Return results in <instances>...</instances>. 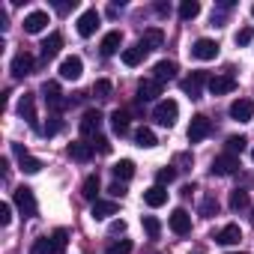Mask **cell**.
I'll use <instances>...</instances> for the list:
<instances>
[{
  "label": "cell",
  "instance_id": "cell-33",
  "mask_svg": "<svg viewBox=\"0 0 254 254\" xmlns=\"http://www.w3.org/2000/svg\"><path fill=\"white\" fill-rule=\"evenodd\" d=\"M230 209H233V212L248 209V191H245V189H233V191H230Z\"/></svg>",
  "mask_w": 254,
  "mask_h": 254
},
{
  "label": "cell",
  "instance_id": "cell-28",
  "mask_svg": "<svg viewBox=\"0 0 254 254\" xmlns=\"http://www.w3.org/2000/svg\"><path fill=\"white\" fill-rule=\"evenodd\" d=\"M114 177H117V183H126V180H132L135 177V162H129V159H120L114 168Z\"/></svg>",
  "mask_w": 254,
  "mask_h": 254
},
{
  "label": "cell",
  "instance_id": "cell-53",
  "mask_svg": "<svg viewBox=\"0 0 254 254\" xmlns=\"http://www.w3.org/2000/svg\"><path fill=\"white\" fill-rule=\"evenodd\" d=\"M251 221H254V212H251Z\"/></svg>",
  "mask_w": 254,
  "mask_h": 254
},
{
  "label": "cell",
  "instance_id": "cell-45",
  "mask_svg": "<svg viewBox=\"0 0 254 254\" xmlns=\"http://www.w3.org/2000/svg\"><path fill=\"white\" fill-rule=\"evenodd\" d=\"M248 42H251V27H242L236 33V45H248Z\"/></svg>",
  "mask_w": 254,
  "mask_h": 254
},
{
  "label": "cell",
  "instance_id": "cell-25",
  "mask_svg": "<svg viewBox=\"0 0 254 254\" xmlns=\"http://www.w3.org/2000/svg\"><path fill=\"white\" fill-rule=\"evenodd\" d=\"M111 129H114V135H120V138L129 135V111H120V108H117V111L111 114Z\"/></svg>",
  "mask_w": 254,
  "mask_h": 254
},
{
  "label": "cell",
  "instance_id": "cell-36",
  "mask_svg": "<svg viewBox=\"0 0 254 254\" xmlns=\"http://www.w3.org/2000/svg\"><path fill=\"white\" fill-rule=\"evenodd\" d=\"M132 239H120V242H114V245H108L105 248V254H132Z\"/></svg>",
  "mask_w": 254,
  "mask_h": 254
},
{
  "label": "cell",
  "instance_id": "cell-49",
  "mask_svg": "<svg viewBox=\"0 0 254 254\" xmlns=\"http://www.w3.org/2000/svg\"><path fill=\"white\" fill-rule=\"evenodd\" d=\"M156 15H162V18L171 15V6H168V3H156Z\"/></svg>",
  "mask_w": 254,
  "mask_h": 254
},
{
  "label": "cell",
  "instance_id": "cell-46",
  "mask_svg": "<svg viewBox=\"0 0 254 254\" xmlns=\"http://www.w3.org/2000/svg\"><path fill=\"white\" fill-rule=\"evenodd\" d=\"M108 191H111V197H114V200H117V197H126V186H123V183H114Z\"/></svg>",
  "mask_w": 254,
  "mask_h": 254
},
{
  "label": "cell",
  "instance_id": "cell-21",
  "mask_svg": "<svg viewBox=\"0 0 254 254\" xmlns=\"http://www.w3.org/2000/svg\"><path fill=\"white\" fill-rule=\"evenodd\" d=\"M39 48H42V60L48 63V60H54V57L60 54V48H63V36H60V33H51Z\"/></svg>",
  "mask_w": 254,
  "mask_h": 254
},
{
  "label": "cell",
  "instance_id": "cell-4",
  "mask_svg": "<svg viewBox=\"0 0 254 254\" xmlns=\"http://www.w3.org/2000/svg\"><path fill=\"white\" fill-rule=\"evenodd\" d=\"M209 132H212V120L209 117H203V114L191 117V123H189V141L191 144H200L203 138H209Z\"/></svg>",
  "mask_w": 254,
  "mask_h": 254
},
{
  "label": "cell",
  "instance_id": "cell-22",
  "mask_svg": "<svg viewBox=\"0 0 254 254\" xmlns=\"http://www.w3.org/2000/svg\"><path fill=\"white\" fill-rule=\"evenodd\" d=\"M153 78H156L159 84L174 81V78H177V63H174V60H159L156 69H153Z\"/></svg>",
  "mask_w": 254,
  "mask_h": 254
},
{
  "label": "cell",
  "instance_id": "cell-6",
  "mask_svg": "<svg viewBox=\"0 0 254 254\" xmlns=\"http://www.w3.org/2000/svg\"><path fill=\"white\" fill-rule=\"evenodd\" d=\"M78 129H81L84 138H96V135H99V129H102V114H99V108L84 111V117H81V123H78Z\"/></svg>",
  "mask_w": 254,
  "mask_h": 254
},
{
  "label": "cell",
  "instance_id": "cell-1",
  "mask_svg": "<svg viewBox=\"0 0 254 254\" xmlns=\"http://www.w3.org/2000/svg\"><path fill=\"white\" fill-rule=\"evenodd\" d=\"M177 117H180V105H177L174 99H162V102H156V108H153V120H156L159 126H174Z\"/></svg>",
  "mask_w": 254,
  "mask_h": 254
},
{
  "label": "cell",
  "instance_id": "cell-24",
  "mask_svg": "<svg viewBox=\"0 0 254 254\" xmlns=\"http://www.w3.org/2000/svg\"><path fill=\"white\" fill-rule=\"evenodd\" d=\"M120 45H123V33L120 30H111V33H105V39H102V54L105 57H114L117 51H120Z\"/></svg>",
  "mask_w": 254,
  "mask_h": 254
},
{
  "label": "cell",
  "instance_id": "cell-29",
  "mask_svg": "<svg viewBox=\"0 0 254 254\" xmlns=\"http://www.w3.org/2000/svg\"><path fill=\"white\" fill-rule=\"evenodd\" d=\"M99 189H102L99 177H96V174H90V177L84 180V186H81V194H84L87 200H93V203H96V200H99Z\"/></svg>",
  "mask_w": 254,
  "mask_h": 254
},
{
  "label": "cell",
  "instance_id": "cell-23",
  "mask_svg": "<svg viewBox=\"0 0 254 254\" xmlns=\"http://www.w3.org/2000/svg\"><path fill=\"white\" fill-rule=\"evenodd\" d=\"M144 203L153 206V209L165 206V203H168V189H165V186H153V189H147V191H144Z\"/></svg>",
  "mask_w": 254,
  "mask_h": 254
},
{
  "label": "cell",
  "instance_id": "cell-20",
  "mask_svg": "<svg viewBox=\"0 0 254 254\" xmlns=\"http://www.w3.org/2000/svg\"><path fill=\"white\" fill-rule=\"evenodd\" d=\"M212 239H215L218 245H236V242L242 239V230H239V224H224Z\"/></svg>",
  "mask_w": 254,
  "mask_h": 254
},
{
  "label": "cell",
  "instance_id": "cell-30",
  "mask_svg": "<svg viewBox=\"0 0 254 254\" xmlns=\"http://www.w3.org/2000/svg\"><path fill=\"white\" fill-rule=\"evenodd\" d=\"M66 242H69L66 227H57V230L51 233V254H66Z\"/></svg>",
  "mask_w": 254,
  "mask_h": 254
},
{
  "label": "cell",
  "instance_id": "cell-52",
  "mask_svg": "<svg viewBox=\"0 0 254 254\" xmlns=\"http://www.w3.org/2000/svg\"><path fill=\"white\" fill-rule=\"evenodd\" d=\"M251 15H254V6H251Z\"/></svg>",
  "mask_w": 254,
  "mask_h": 254
},
{
  "label": "cell",
  "instance_id": "cell-11",
  "mask_svg": "<svg viewBox=\"0 0 254 254\" xmlns=\"http://www.w3.org/2000/svg\"><path fill=\"white\" fill-rule=\"evenodd\" d=\"M33 66H36V60H33V54H27V51H18V54L12 57V75H15V78L30 75Z\"/></svg>",
  "mask_w": 254,
  "mask_h": 254
},
{
  "label": "cell",
  "instance_id": "cell-14",
  "mask_svg": "<svg viewBox=\"0 0 254 254\" xmlns=\"http://www.w3.org/2000/svg\"><path fill=\"white\" fill-rule=\"evenodd\" d=\"M171 230H174L177 236H189V233H191V215H189L186 209H174V212H171Z\"/></svg>",
  "mask_w": 254,
  "mask_h": 254
},
{
  "label": "cell",
  "instance_id": "cell-26",
  "mask_svg": "<svg viewBox=\"0 0 254 254\" xmlns=\"http://www.w3.org/2000/svg\"><path fill=\"white\" fill-rule=\"evenodd\" d=\"M90 215H93V218H99V221H102V218H111V215H117V200H102V197H99V200L93 203Z\"/></svg>",
  "mask_w": 254,
  "mask_h": 254
},
{
  "label": "cell",
  "instance_id": "cell-34",
  "mask_svg": "<svg viewBox=\"0 0 254 254\" xmlns=\"http://www.w3.org/2000/svg\"><path fill=\"white\" fill-rule=\"evenodd\" d=\"M224 147H227V153H230V156H236V153H245V147H248V138H245V135H230Z\"/></svg>",
  "mask_w": 254,
  "mask_h": 254
},
{
  "label": "cell",
  "instance_id": "cell-16",
  "mask_svg": "<svg viewBox=\"0 0 254 254\" xmlns=\"http://www.w3.org/2000/svg\"><path fill=\"white\" fill-rule=\"evenodd\" d=\"M230 117H233L236 123H248V120L254 117V102H251V99H236V102L230 105Z\"/></svg>",
  "mask_w": 254,
  "mask_h": 254
},
{
  "label": "cell",
  "instance_id": "cell-43",
  "mask_svg": "<svg viewBox=\"0 0 254 254\" xmlns=\"http://www.w3.org/2000/svg\"><path fill=\"white\" fill-rule=\"evenodd\" d=\"M9 221H12V206H9V203H0V224L6 227Z\"/></svg>",
  "mask_w": 254,
  "mask_h": 254
},
{
  "label": "cell",
  "instance_id": "cell-9",
  "mask_svg": "<svg viewBox=\"0 0 254 254\" xmlns=\"http://www.w3.org/2000/svg\"><path fill=\"white\" fill-rule=\"evenodd\" d=\"M162 42H165V33H162L159 27H150V30H144V36L138 39V48H141V51H144V57H147L150 51L162 48Z\"/></svg>",
  "mask_w": 254,
  "mask_h": 254
},
{
  "label": "cell",
  "instance_id": "cell-8",
  "mask_svg": "<svg viewBox=\"0 0 254 254\" xmlns=\"http://www.w3.org/2000/svg\"><path fill=\"white\" fill-rule=\"evenodd\" d=\"M18 114L24 117V123L30 126V129L39 132V120H36V96H33V93H24V96H21V102H18Z\"/></svg>",
  "mask_w": 254,
  "mask_h": 254
},
{
  "label": "cell",
  "instance_id": "cell-18",
  "mask_svg": "<svg viewBox=\"0 0 254 254\" xmlns=\"http://www.w3.org/2000/svg\"><path fill=\"white\" fill-rule=\"evenodd\" d=\"M159 96H162V84L156 78H147V81L138 84V99L141 102H156Z\"/></svg>",
  "mask_w": 254,
  "mask_h": 254
},
{
  "label": "cell",
  "instance_id": "cell-31",
  "mask_svg": "<svg viewBox=\"0 0 254 254\" xmlns=\"http://www.w3.org/2000/svg\"><path fill=\"white\" fill-rule=\"evenodd\" d=\"M200 15V3H197V0H183V3H180V18L183 21H194Z\"/></svg>",
  "mask_w": 254,
  "mask_h": 254
},
{
  "label": "cell",
  "instance_id": "cell-42",
  "mask_svg": "<svg viewBox=\"0 0 254 254\" xmlns=\"http://www.w3.org/2000/svg\"><path fill=\"white\" fill-rule=\"evenodd\" d=\"M60 126H63V123H60V117L54 114V117H51V123H48V126H45V129H42V135H45V138H51V135H57V132H60Z\"/></svg>",
  "mask_w": 254,
  "mask_h": 254
},
{
  "label": "cell",
  "instance_id": "cell-47",
  "mask_svg": "<svg viewBox=\"0 0 254 254\" xmlns=\"http://www.w3.org/2000/svg\"><path fill=\"white\" fill-rule=\"evenodd\" d=\"M93 147H99V153H111V144H108V138H99V135H96Z\"/></svg>",
  "mask_w": 254,
  "mask_h": 254
},
{
  "label": "cell",
  "instance_id": "cell-54",
  "mask_svg": "<svg viewBox=\"0 0 254 254\" xmlns=\"http://www.w3.org/2000/svg\"><path fill=\"white\" fill-rule=\"evenodd\" d=\"M251 159H254V150H251Z\"/></svg>",
  "mask_w": 254,
  "mask_h": 254
},
{
  "label": "cell",
  "instance_id": "cell-41",
  "mask_svg": "<svg viewBox=\"0 0 254 254\" xmlns=\"http://www.w3.org/2000/svg\"><path fill=\"white\" fill-rule=\"evenodd\" d=\"M215 212H218V200H215V197H206V200L200 203V215H206V218H212Z\"/></svg>",
  "mask_w": 254,
  "mask_h": 254
},
{
  "label": "cell",
  "instance_id": "cell-37",
  "mask_svg": "<svg viewBox=\"0 0 254 254\" xmlns=\"http://www.w3.org/2000/svg\"><path fill=\"white\" fill-rule=\"evenodd\" d=\"M144 230H147V236H150V239H159V233H162V224H159V218H153V215H144Z\"/></svg>",
  "mask_w": 254,
  "mask_h": 254
},
{
  "label": "cell",
  "instance_id": "cell-17",
  "mask_svg": "<svg viewBox=\"0 0 254 254\" xmlns=\"http://www.w3.org/2000/svg\"><path fill=\"white\" fill-rule=\"evenodd\" d=\"M12 153L18 156V165H21V171H24V174H39V171H42V162H39V159H33L24 147H18V144H15V147H12Z\"/></svg>",
  "mask_w": 254,
  "mask_h": 254
},
{
  "label": "cell",
  "instance_id": "cell-13",
  "mask_svg": "<svg viewBox=\"0 0 254 254\" xmlns=\"http://www.w3.org/2000/svg\"><path fill=\"white\" fill-rule=\"evenodd\" d=\"M209 93L212 96H224V93H233L236 90V78L233 75H215V78H209Z\"/></svg>",
  "mask_w": 254,
  "mask_h": 254
},
{
  "label": "cell",
  "instance_id": "cell-51",
  "mask_svg": "<svg viewBox=\"0 0 254 254\" xmlns=\"http://www.w3.org/2000/svg\"><path fill=\"white\" fill-rule=\"evenodd\" d=\"M230 254H242V251H230Z\"/></svg>",
  "mask_w": 254,
  "mask_h": 254
},
{
  "label": "cell",
  "instance_id": "cell-38",
  "mask_svg": "<svg viewBox=\"0 0 254 254\" xmlns=\"http://www.w3.org/2000/svg\"><path fill=\"white\" fill-rule=\"evenodd\" d=\"M93 96H96V99H111V81H105V78L96 81V84H93Z\"/></svg>",
  "mask_w": 254,
  "mask_h": 254
},
{
  "label": "cell",
  "instance_id": "cell-50",
  "mask_svg": "<svg viewBox=\"0 0 254 254\" xmlns=\"http://www.w3.org/2000/svg\"><path fill=\"white\" fill-rule=\"evenodd\" d=\"M191 254H203V251H191Z\"/></svg>",
  "mask_w": 254,
  "mask_h": 254
},
{
  "label": "cell",
  "instance_id": "cell-48",
  "mask_svg": "<svg viewBox=\"0 0 254 254\" xmlns=\"http://www.w3.org/2000/svg\"><path fill=\"white\" fill-rule=\"evenodd\" d=\"M123 230H126V221H123V218L111 221V233H123Z\"/></svg>",
  "mask_w": 254,
  "mask_h": 254
},
{
  "label": "cell",
  "instance_id": "cell-10",
  "mask_svg": "<svg viewBox=\"0 0 254 254\" xmlns=\"http://www.w3.org/2000/svg\"><path fill=\"white\" fill-rule=\"evenodd\" d=\"M191 57L194 60H215L218 57V42L215 39H197L191 45Z\"/></svg>",
  "mask_w": 254,
  "mask_h": 254
},
{
  "label": "cell",
  "instance_id": "cell-15",
  "mask_svg": "<svg viewBox=\"0 0 254 254\" xmlns=\"http://www.w3.org/2000/svg\"><path fill=\"white\" fill-rule=\"evenodd\" d=\"M99 21H102V15L96 12V9H87L81 18H78V33L87 39V36H93L96 33V27H99Z\"/></svg>",
  "mask_w": 254,
  "mask_h": 254
},
{
  "label": "cell",
  "instance_id": "cell-12",
  "mask_svg": "<svg viewBox=\"0 0 254 254\" xmlns=\"http://www.w3.org/2000/svg\"><path fill=\"white\" fill-rule=\"evenodd\" d=\"M84 75V63H81V57H66L63 63H60V78H66V81H78Z\"/></svg>",
  "mask_w": 254,
  "mask_h": 254
},
{
  "label": "cell",
  "instance_id": "cell-3",
  "mask_svg": "<svg viewBox=\"0 0 254 254\" xmlns=\"http://www.w3.org/2000/svg\"><path fill=\"white\" fill-rule=\"evenodd\" d=\"M42 99H45V105H48L54 114H60L63 108H69V99H63L57 81H45V84H42Z\"/></svg>",
  "mask_w": 254,
  "mask_h": 254
},
{
  "label": "cell",
  "instance_id": "cell-19",
  "mask_svg": "<svg viewBox=\"0 0 254 254\" xmlns=\"http://www.w3.org/2000/svg\"><path fill=\"white\" fill-rule=\"evenodd\" d=\"M93 144H87V141H72L69 144V159L72 162H90L93 159Z\"/></svg>",
  "mask_w": 254,
  "mask_h": 254
},
{
  "label": "cell",
  "instance_id": "cell-32",
  "mask_svg": "<svg viewBox=\"0 0 254 254\" xmlns=\"http://www.w3.org/2000/svg\"><path fill=\"white\" fill-rule=\"evenodd\" d=\"M135 144H138V147H147V150H150V147H156L159 141H156V132H153V129H147V126H141V129L135 132Z\"/></svg>",
  "mask_w": 254,
  "mask_h": 254
},
{
  "label": "cell",
  "instance_id": "cell-5",
  "mask_svg": "<svg viewBox=\"0 0 254 254\" xmlns=\"http://www.w3.org/2000/svg\"><path fill=\"white\" fill-rule=\"evenodd\" d=\"M203 84H209L206 72H191L189 78H183V81H180V90H183L189 99H200V93H203Z\"/></svg>",
  "mask_w": 254,
  "mask_h": 254
},
{
  "label": "cell",
  "instance_id": "cell-39",
  "mask_svg": "<svg viewBox=\"0 0 254 254\" xmlns=\"http://www.w3.org/2000/svg\"><path fill=\"white\" fill-rule=\"evenodd\" d=\"M156 180H159L156 186H171V183L177 180V168H162V171L156 174Z\"/></svg>",
  "mask_w": 254,
  "mask_h": 254
},
{
  "label": "cell",
  "instance_id": "cell-2",
  "mask_svg": "<svg viewBox=\"0 0 254 254\" xmlns=\"http://www.w3.org/2000/svg\"><path fill=\"white\" fill-rule=\"evenodd\" d=\"M12 197H15V206H18V212L24 215V218H33L36 215V194H33V189H27V186H18L15 191H12Z\"/></svg>",
  "mask_w": 254,
  "mask_h": 254
},
{
  "label": "cell",
  "instance_id": "cell-40",
  "mask_svg": "<svg viewBox=\"0 0 254 254\" xmlns=\"http://www.w3.org/2000/svg\"><path fill=\"white\" fill-rule=\"evenodd\" d=\"M30 254H51V236L36 239V242H33V248H30Z\"/></svg>",
  "mask_w": 254,
  "mask_h": 254
},
{
  "label": "cell",
  "instance_id": "cell-44",
  "mask_svg": "<svg viewBox=\"0 0 254 254\" xmlns=\"http://www.w3.org/2000/svg\"><path fill=\"white\" fill-rule=\"evenodd\" d=\"M54 9H57L60 15H66V12H72V9H75V0H57Z\"/></svg>",
  "mask_w": 254,
  "mask_h": 254
},
{
  "label": "cell",
  "instance_id": "cell-7",
  "mask_svg": "<svg viewBox=\"0 0 254 254\" xmlns=\"http://www.w3.org/2000/svg\"><path fill=\"white\" fill-rule=\"evenodd\" d=\"M209 171H212V177H230V174L239 171V159L230 156V153H221V156L212 159V168Z\"/></svg>",
  "mask_w": 254,
  "mask_h": 254
},
{
  "label": "cell",
  "instance_id": "cell-27",
  "mask_svg": "<svg viewBox=\"0 0 254 254\" xmlns=\"http://www.w3.org/2000/svg\"><path fill=\"white\" fill-rule=\"evenodd\" d=\"M45 24H48V12H30V15L24 18V30H27V33H42Z\"/></svg>",
  "mask_w": 254,
  "mask_h": 254
},
{
  "label": "cell",
  "instance_id": "cell-35",
  "mask_svg": "<svg viewBox=\"0 0 254 254\" xmlns=\"http://www.w3.org/2000/svg\"><path fill=\"white\" fill-rule=\"evenodd\" d=\"M141 60H144V51H141L138 45H135V48H126V51H123V63H126V66H138Z\"/></svg>",
  "mask_w": 254,
  "mask_h": 254
}]
</instances>
